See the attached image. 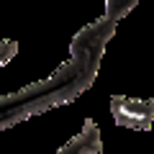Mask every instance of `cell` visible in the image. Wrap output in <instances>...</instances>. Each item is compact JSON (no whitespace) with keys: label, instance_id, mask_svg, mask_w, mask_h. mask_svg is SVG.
<instances>
[{"label":"cell","instance_id":"cell-1","mask_svg":"<svg viewBox=\"0 0 154 154\" xmlns=\"http://www.w3.org/2000/svg\"><path fill=\"white\" fill-rule=\"evenodd\" d=\"M116 28L118 23L100 16L98 21L88 23L72 36L69 59L62 62L54 75H49L46 80L28 82L11 95H0V131L13 128L16 123H23L51 108L72 103L85 90L93 88L100 72L105 46L116 36Z\"/></svg>","mask_w":154,"mask_h":154},{"label":"cell","instance_id":"cell-2","mask_svg":"<svg viewBox=\"0 0 154 154\" xmlns=\"http://www.w3.org/2000/svg\"><path fill=\"white\" fill-rule=\"evenodd\" d=\"M110 116L116 126L131 128V131H149L154 123V98H128L113 95L110 98Z\"/></svg>","mask_w":154,"mask_h":154},{"label":"cell","instance_id":"cell-3","mask_svg":"<svg viewBox=\"0 0 154 154\" xmlns=\"http://www.w3.org/2000/svg\"><path fill=\"white\" fill-rule=\"evenodd\" d=\"M57 154H103V139H100V128L93 118H85L82 131L72 136L67 144H62Z\"/></svg>","mask_w":154,"mask_h":154},{"label":"cell","instance_id":"cell-4","mask_svg":"<svg viewBox=\"0 0 154 154\" xmlns=\"http://www.w3.org/2000/svg\"><path fill=\"white\" fill-rule=\"evenodd\" d=\"M136 5H139V0H105V18H110L113 23H118Z\"/></svg>","mask_w":154,"mask_h":154},{"label":"cell","instance_id":"cell-5","mask_svg":"<svg viewBox=\"0 0 154 154\" xmlns=\"http://www.w3.org/2000/svg\"><path fill=\"white\" fill-rule=\"evenodd\" d=\"M16 54H18V41L16 38H0V67H5Z\"/></svg>","mask_w":154,"mask_h":154}]
</instances>
